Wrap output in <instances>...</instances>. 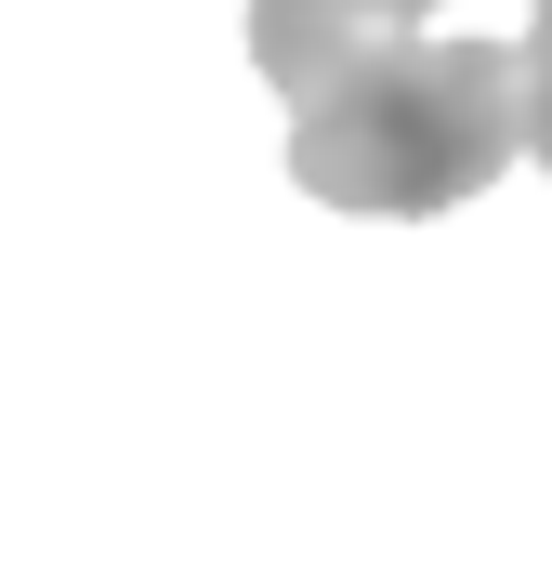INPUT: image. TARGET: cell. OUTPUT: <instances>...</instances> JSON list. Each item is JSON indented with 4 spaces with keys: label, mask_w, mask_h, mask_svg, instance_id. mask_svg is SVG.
<instances>
[{
    "label": "cell",
    "mask_w": 552,
    "mask_h": 566,
    "mask_svg": "<svg viewBox=\"0 0 552 566\" xmlns=\"http://www.w3.org/2000/svg\"><path fill=\"white\" fill-rule=\"evenodd\" d=\"M540 133V66L527 40H421L382 27L329 80L289 93V185L369 224H421L487 198Z\"/></svg>",
    "instance_id": "obj_1"
},
{
    "label": "cell",
    "mask_w": 552,
    "mask_h": 566,
    "mask_svg": "<svg viewBox=\"0 0 552 566\" xmlns=\"http://www.w3.org/2000/svg\"><path fill=\"white\" fill-rule=\"evenodd\" d=\"M434 0H251V66H264L276 93H302V80H329L355 40H382V27H421Z\"/></svg>",
    "instance_id": "obj_2"
},
{
    "label": "cell",
    "mask_w": 552,
    "mask_h": 566,
    "mask_svg": "<svg viewBox=\"0 0 552 566\" xmlns=\"http://www.w3.org/2000/svg\"><path fill=\"white\" fill-rule=\"evenodd\" d=\"M527 66H540V133L527 145H540V171H552V0H540V27H527Z\"/></svg>",
    "instance_id": "obj_3"
}]
</instances>
